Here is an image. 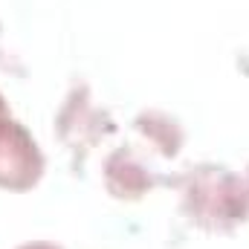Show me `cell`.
<instances>
[{
    "instance_id": "1",
    "label": "cell",
    "mask_w": 249,
    "mask_h": 249,
    "mask_svg": "<svg viewBox=\"0 0 249 249\" xmlns=\"http://www.w3.org/2000/svg\"><path fill=\"white\" fill-rule=\"evenodd\" d=\"M186 212L206 232H229L249 214L247 186L223 165H200L186 177Z\"/></svg>"
},
{
    "instance_id": "2",
    "label": "cell",
    "mask_w": 249,
    "mask_h": 249,
    "mask_svg": "<svg viewBox=\"0 0 249 249\" xmlns=\"http://www.w3.org/2000/svg\"><path fill=\"white\" fill-rule=\"evenodd\" d=\"M47 160L35 136L18 122L0 93V188L29 191L41 183Z\"/></svg>"
},
{
    "instance_id": "3",
    "label": "cell",
    "mask_w": 249,
    "mask_h": 249,
    "mask_svg": "<svg viewBox=\"0 0 249 249\" xmlns=\"http://www.w3.org/2000/svg\"><path fill=\"white\" fill-rule=\"evenodd\" d=\"M18 249H61V247L47 244V241H32V244H23V247H18Z\"/></svg>"
}]
</instances>
